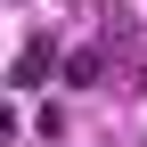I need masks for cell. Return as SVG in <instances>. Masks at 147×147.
Returning <instances> with one entry per match:
<instances>
[{
  "mask_svg": "<svg viewBox=\"0 0 147 147\" xmlns=\"http://www.w3.org/2000/svg\"><path fill=\"white\" fill-rule=\"evenodd\" d=\"M57 65H65V57H57V41H49V33H33V41H25V57H16V90H41Z\"/></svg>",
  "mask_w": 147,
  "mask_h": 147,
  "instance_id": "cell-1",
  "label": "cell"
},
{
  "mask_svg": "<svg viewBox=\"0 0 147 147\" xmlns=\"http://www.w3.org/2000/svg\"><path fill=\"white\" fill-rule=\"evenodd\" d=\"M8 131H16V106H0V139H8Z\"/></svg>",
  "mask_w": 147,
  "mask_h": 147,
  "instance_id": "cell-3",
  "label": "cell"
},
{
  "mask_svg": "<svg viewBox=\"0 0 147 147\" xmlns=\"http://www.w3.org/2000/svg\"><path fill=\"white\" fill-rule=\"evenodd\" d=\"M57 74H65V90H90V82H98V49H74Z\"/></svg>",
  "mask_w": 147,
  "mask_h": 147,
  "instance_id": "cell-2",
  "label": "cell"
}]
</instances>
